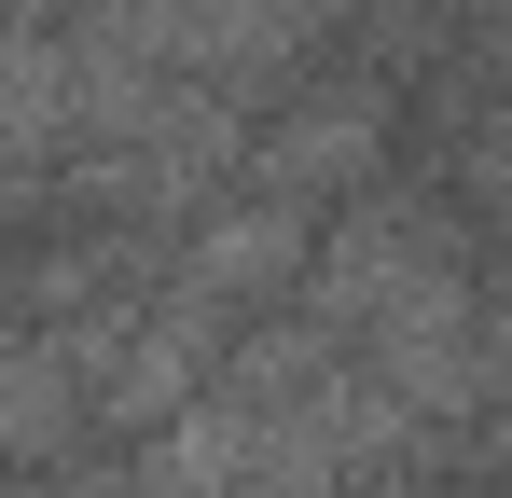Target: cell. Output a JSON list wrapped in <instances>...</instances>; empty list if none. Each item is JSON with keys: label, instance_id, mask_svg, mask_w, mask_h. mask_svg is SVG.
Here are the masks:
<instances>
[{"label": "cell", "instance_id": "6da1fadb", "mask_svg": "<svg viewBox=\"0 0 512 498\" xmlns=\"http://www.w3.org/2000/svg\"><path fill=\"white\" fill-rule=\"evenodd\" d=\"M388 139V97L374 83H333V97H305V111H277V153H263V208H291V194H319V180H360Z\"/></svg>", "mask_w": 512, "mask_h": 498}]
</instances>
